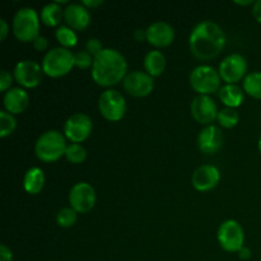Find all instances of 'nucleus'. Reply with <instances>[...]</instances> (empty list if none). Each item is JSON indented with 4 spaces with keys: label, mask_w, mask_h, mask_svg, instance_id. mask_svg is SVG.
Listing matches in <instances>:
<instances>
[{
    "label": "nucleus",
    "mask_w": 261,
    "mask_h": 261,
    "mask_svg": "<svg viewBox=\"0 0 261 261\" xmlns=\"http://www.w3.org/2000/svg\"><path fill=\"white\" fill-rule=\"evenodd\" d=\"M227 37L218 23L201 20L196 23L189 36L191 54L199 60H212L226 47Z\"/></svg>",
    "instance_id": "f257e3e1"
},
{
    "label": "nucleus",
    "mask_w": 261,
    "mask_h": 261,
    "mask_svg": "<svg viewBox=\"0 0 261 261\" xmlns=\"http://www.w3.org/2000/svg\"><path fill=\"white\" fill-rule=\"evenodd\" d=\"M92 79L98 86L111 88L127 75V61L116 48L105 47L94 58L91 71Z\"/></svg>",
    "instance_id": "f03ea898"
},
{
    "label": "nucleus",
    "mask_w": 261,
    "mask_h": 261,
    "mask_svg": "<svg viewBox=\"0 0 261 261\" xmlns=\"http://www.w3.org/2000/svg\"><path fill=\"white\" fill-rule=\"evenodd\" d=\"M66 144L65 135L59 130H47L37 138L35 143L36 157L46 163H53L65 155Z\"/></svg>",
    "instance_id": "7ed1b4c3"
},
{
    "label": "nucleus",
    "mask_w": 261,
    "mask_h": 261,
    "mask_svg": "<svg viewBox=\"0 0 261 261\" xmlns=\"http://www.w3.org/2000/svg\"><path fill=\"white\" fill-rule=\"evenodd\" d=\"M41 18L37 10L23 7L15 12L12 22L13 35L20 42H33L40 36Z\"/></svg>",
    "instance_id": "20e7f679"
},
{
    "label": "nucleus",
    "mask_w": 261,
    "mask_h": 261,
    "mask_svg": "<svg viewBox=\"0 0 261 261\" xmlns=\"http://www.w3.org/2000/svg\"><path fill=\"white\" fill-rule=\"evenodd\" d=\"M41 66L43 74L50 78H61L70 73L71 69L75 66L74 54L71 50L61 46L54 47L45 54Z\"/></svg>",
    "instance_id": "39448f33"
},
{
    "label": "nucleus",
    "mask_w": 261,
    "mask_h": 261,
    "mask_svg": "<svg viewBox=\"0 0 261 261\" xmlns=\"http://www.w3.org/2000/svg\"><path fill=\"white\" fill-rule=\"evenodd\" d=\"M190 87L201 96H211L218 93L221 89L222 78L219 71L211 65H198L191 70L189 75Z\"/></svg>",
    "instance_id": "423d86ee"
},
{
    "label": "nucleus",
    "mask_w": 261,
    "mask_h": 261,
    "mask_svg": "<svg viewBox=\"0 0 261 261\" xmlns=\"http://www.w3.org/2000/svg\"><path fill=\"white\" fill-rule=\"evenodd\" d=\"M98 110L103 119L111 122L120 121L126 114V99L117 89H105L98 97Z\"/></svg>",
    "instance_id": "0eeeda50"
},
{
    "label": "nucleus",
    "mask_w": 261,
    "mask_h": 261,
    "mask_svg": "<svg viewBox=\"0 0 261 261\" xmlns=\"http://www.w3.org/2000/svg\"><path fill=\"white\" fill-rule=\"evenodd\" d=\"M218 244L224 251L239 252L245 246V232L241 224L234 219L222 222L217 232Z\"/></svg>",
    "instance_id": "6e6552de"
},
{
    "label": "nucleus",
    "mask_w": 261,
    "mask_h": 261,
    "mask_svg": "<svg viewBox=\"0 0 261 261\" xmlns=\"http://www.w3.org/2000/svg\"><path fill=\"white\" fill-rule=\"evenodd\" d=\"M247 60L241 54H229L219 64V75L224 84H237L247 75Z\"/></svg>",
    "instance_id": "1a4fd4ad"
},
{
    "label": "nucleus",
    "mask_w": 261,
    "mask_h": 261,
    "mask_svg": "<svg viewBox=\"0 0 261 261\" xmlns=\"http://www.w3.org/2000/svg\"><path fill=\"white\" fill-rule=\"evenodd\" d=\"M96 190L86 181L74 184L69 191V204L78 214L89 213L96 205Z\"/></svg>",
    "instance_id": "9d476101"
},
{
    "label": "nucleus",
    "mask_w": 261,
    "mask_h": 261,
    "mask_svg": "<svg viewBox=\"0 0 261 261\" xmlns=\"http://www.w3.org/2000/svg\"><path fill=\"white\" fill-rule=\"evenodd\" d=\"M93 130V122L87 114L75 112L64 122V135L71 143H83L89 138Z\"/></svg>",
    "instance_id": "9b49d317"
},
{
    "label": "nucleus",
    "mask_w": 261,
    "mask_h": 261,
    "mask_svg": "<svg viewBox=\"0 0 261 261\" xmlns=\"http://www.w3.org/2000/svg\"><path fill=\"white\" fill-rule=\"evenodd\" d=\"M13 76L22 88H36L42 82V66L35 60H20L13 69Z\"/></svg>",
    "instance_id": "f8f14e48"
},
{
    "label": "nucleus",
    "mask_w": 261,
    "mask_h": 261,
    "mask_svg": "<svg viewBox=\"0 0 261 261\" xmlns=\"http://www.w3.org/2000/svg\"><path fill=\"white\" fill-rule=\"evenodd\" d=\"M122 87L127 94L137 98L149 96L154 89V78L147 71L134 70L129 71L122 81Z\"/></svg>",
    "instance_id": "ddd939ff"
},
{
    "label": "nucleus",
    "mask_w": 261,
    "mask_h": 261,
    "mask_svg": "<svg viewBox=\"0 0 261 261\" xmlns=\"http://www.w3.org/2000/svg\"><path fill=\"white\" fill-rule=\"evenodd\" d=\"M190 112L196 122L208 126V125H213V122L216 121L219 110L212 96L196 94L191 101Z\"/></svg>",
    "instance_id": "4468645a"
},
{
    "label": "nucleus",
    "mask_w": 261,
    "mask_h": 261,
    "mask_svg": "<svg viewBox=\"0 0 261 261\" xmlns=\"http://www.w3.org/2000/svg\"><path fill=\"white\" fill-rule=\"evenodd\" d=\"M175 28L165 20H155L147 27V41L154 47H168L175 41Z\"/></svg>",
    "instance_id": "2eb2a0df"
},
{
    "label": "nucleus",
    "mask_w": 261,
    "mask_h": 261,
    "mask_svg": "<svg viewBox=\"0 0 261 261\" xmlns=\"http://www.w3.org/2000/svg\"><path fill=\"white\" fill-rule=\"evenodd\" d=\"M221 181V172L213 165H203L191 175V185L196 191L206 193L216 188Z\"/></svg>",
    "instance_id": "dca6fc26"
},
{
    "label": "nucleus",
    "mask_w": 261,
    "mask_h": 261,
    "mask_svg": "<svg viewBox=\"0 0 261 261\" xmlns=\"http://www.w3.org/2000/svg\"><path fill=\"white\" fill-rule=\"evenodd\" d=\"M223 133L216 125H208L198 135V148L204 154H214L223 145Z\"/></svg>",
    "instance_id": "f3484780"
},
{
    "label": "nucleus",
    "mask_w": 261,
    "mask_h": 261,
    "mask_svg": "<svg viewBox=\"0 0 261 261\" xmlns=\"http://www.w3.org/2000/svg\"><path fill=\"white\" fill-rule=\"evenodd\" d=\"M64 20L74 31H84L91 24V13L82 3H71L64 8Z\"/></svg>",
    "instance_id": "a211bd4d"
},
{
    "label": "nucleus",
    "mask_w": 261,
    "mask_h": 261,
    "mask_svg": "<svg viewBox=\"0 0 261 261\" xmlns=\"http://www.w3.org/2000/svg\"><path fill=\"white\" fill-rule=\"evenodd\" d=\"M4 110L12 115H19L30 106V94L22 87H14L5 92L3 97Z\"/></svg>",
    "instance_id": "6ab92c4d"
},
{
    "label": "nucleus",
    "mask_w": 261,
    "mask_h": 261,
    "mask_svg": "<svg viewBox=\"0 0 261 261\" xmlns=\"http://www.w3.org/2000/svg\"><path fill=\"white\" fill-rule=\"evenodd\" d=\"M218 97L226 107L237 109L244 103L245 91L237 84H224L218 91Z\"/></svg>",
    "instance_id": "aec40b11"
},
{
    "label": "nucleus",
    "mask_w": 261,
    "mask_h": 261,
    "mask_svg": "<svg viewBox=\"0 0 261 261\" xmlns=\"http://www.w3.org/2000/svg\"><path fill=\"white\" fill-rule=\"evenodd\" d=\"M45 172L40 167L28 168L23 177V189L30 195H37L45 186Z\"/></svg>",
    "instance_id": "412c9836"
},
{
    "label": "nucleus",
    "mask_w": 261,
    "mask_h": 261,
    "mask_svg": "<svg viewBox=\"0 0 261 261\" xmlns=\"http://www.w3.org/2000/svg\"><path fill=\"white\" fill-rule=\"evenodd\" d=\"M143 64H144V69L150 76L155 78V76L162 75L163 71L166 69V56L162 51L160 50H152L148 51L144 56V60H143Z\"/></svg>",
    "instance_id": "4be33fe9"
},
{
    "label": "nucleus",
    "mask_w": 261,
    "mask_h": 261,
    "mask_svg": "<svg viewBox=\"0 0 261 261\" xmlns=\"http://www.w3.org/2000/svg\"><path fill=\"white\" fill-rule=\"evenodd\" d=\"M40 18L47 27H60L61 20L64 19V8L58 2L48 3L41 9Z\"/></svg>",
    "instance_id": "5701e85b"
},
{
    "label": "nucleus",
    "mask_w": 261,
    "mask_h": 261,
    "mask_svg": "<svg viewBox=\"0 0 261 261\" xmlns=\"http://www.w3.org/2000/svg\"><path fill=\"white\" fill-rule=\"evenodd\" d=\"M245 93L255 99H261V71H251L242 81Z\"/></svg>",
    "instance_id": "b1692460"
},
{
    "label": "nucleus",
    "mask_w": 261,
    "mask_h": 261,
    "mask_svg": "<svg viewBox=\"0 0 261 261\" xmlns=\"http://www.w3.org/2000/svg\"><path fill=\"white\" fill-rule=\"evenodd\" d=\"M55 37L58 42L60 43L61 47H65L70 50L71 47L76 46L78 43V36L74 30L68 27L66 24H61L60 27L56 28L55 31Z\"/></svg>",
    "instance_id": "393cba45"
},
{
    "label": "nucleus",
    "mask_w": 261,
    "mask_h": 261,
    "mask_svg": "<svg viewBox=\"0 0 261 261\" xmlns=\"http://www.w3.org/2000/svg\"><path fill=\"white\" fill-rule=\"evenodd\" d=\"M64 157L71 165H81V163H83L87 160V149L83 145L79 144V143H70L66 147Z\"/></svg>",
    "instance_id": "a878e982"
},
{
    "label": "nucleus",
    "mask_w": 261,
    "mask_h": 261,
    "mask_svg": "<svg viewBox=\"0 0 261 261\" xmlns=\"http://www.w3.org/2000/svg\"><path fill=\"white\" fill-rule=\"evenodd\" d=\"M217 121L219 122L222 127L224 129H232L236 126L240 121V115L236 109H229V107H224V109L219 110L218 116H217Z\"/></svg>",
    "instance_id": "bb28decb"
},
{
    "label": "nucleus",
    "mask_w": 261,
    "mask_h": 261,
    "mask_svg": "<svg viewBox=\"0 0 261 261\" xmlns=\"http://www.w3.org/2000/svg\"><path fill=\"white\" fill-rule=\"evenodd\" d=\"M78 221V213L71 206L61 208L56 214V223L61 228H71Z\"/></svg>",
    "instance_id": "cd10ccee"
},
{
    "label": "nucleus",
    "mask_w": 261,
    "mask_h": 261,
    "mask_svg": "<svg viewBox=\"0 0 261 261\" xmlns=\"http://www.w3.org/2000/svg\"><path fill=\"white\" fill-rule=\"evenodd\" d=\"M15 129H17V119L14 115L9 114L5 110L0 111V137H9Z\"/></svg>",
    "instance_id": "c85d7f7f"
},
{
    "label": "nucleus",
    "mask_w": 261,
    "mask_h": 261,
    "mask_svg": "<svg viewBox=\"0 0 261 261\" xmlns=\"http://www.w3.org/2000/svg\"><path fill=\"white\" fill-rule=\"evenodd\" d=\"M74 60H75L76 68L86 70V69L92 68L94 58L91 55V54L87 53V51L84 50V51H78L76 54H74Z\"/></svg>",
    "instance_id": "c756f323"
},
{
    "label": "nucleus",
    "mask_w": 261,
    "mask_h": 261,
    "mask_svg": "<svg viewBox=\"0 0 261 261\" xmlns=\"http://www.w3.org/2000/svg\"><path fill=\"white\" fill-rule=\"evenodd\" d=\"M103 48L105 47L102 46L101 40H98V38H96V37L89 38V40L87 41V43H86V51H87V53L91 54L93 58H96V56L98 55V54L101 53Z\"/></svg>",
    "instance_id": "7c9ffc66"
},
{
    "label": "nucleus",
    "mask_w": 261,
    "mask_h": 261,
    "mask_svg": "<svg viewBox=\"0 0 261 261\" xmlns=\"http://www.w3.org/2000/svg\"><path fill=\"white\" fill-rule=\"evenodd\" d=\"M13 81H14L13 74L9 73L8 70H5V69H3L2 73H0V91H2L3 93L9 91Z\"/></svg>",
    "instance_id": "2f4dec72"
},
{
    "label": "nucleus",
    "mask_w": 261,
    "mask_h": 261,
    "mask_svg": "<svg viewBox=\"0 0 261 261\" xmlns=\"http://www.w3.org/2000/svg\"><path fill=\"white\" fill-rule=\"evenodd\" d=\"M32 45H33V47H35L36 51H38V53H43V51L47 50L48 40L45 37V36L40 35L35 41H33Z\"/></svg>",
    "instance_id": "473e14b6"
},
{
    "label": "nucleus",
    "mask_w": 261,
    "mask_h": 261,
    "mask_svg": "<svg viewBox=\"0 0 261 261\" xmlns=\"http://www.w3.org/2000/svg\"><path fill=\"white\" fill-rule=\"evenodd\" d=\"M0 261H13V252L7 245H0Z\"/></svg>",
    "instance_id": "72a5a7b5"
},
{
    "label": "nucleus",
    "mask_w": 261,
    "mask_h": 261,
    "mask_svg": "<svg viewBox=\"0 0 261 261\" xmlns=\"http://www.w3.org/2000/svg\"><path fill=\"white\" fill-rule=\"evenodd\" d=\"M9 30L10 28L8 22L4 18H2V19H0V40L4 41L5 38H7V36L9 35Z\"/></svg>",
    "instance_id": "f704fd0d"
},
{
    "label": "nucleus",
    "mask_w": 261,
    "mask_h": 261,
    "mask_svg": "<svg viewBox=\"0 0 261 261\" xmlns=\"http://www.w3.org/2000/svg\"><path fill=\"white\" fill-rule=\"evenodd\" d=\"M135 41L138 42H143V41H147V28H138L137 31L133 35Z\"/></svg>",
    "instance_id": "c9c22d12"
},
{
    "label": "nucleus",
    "mask_w": 261,
    "mask_h": 261,
    "mask_svg": "<svg viewBox=\"0 0 261 261\" xmlns=\"http://www.w3.org/2000/svg\"><path fill=\"white\" fill-rule=\"evenodd\" d=\"M252 15L256 22L261 23V0H256L252 5Z\"/></svg>",
    "instance_id": "e433bc0d"
},
{
    "label": "nucleus",
    "mask_w": 261,
    "mask_h": 261,
    "mask_svg": "<svg viewBox=\"0 0 261 261\" xmlns=\"http://www.w3.org/2000/svg\"><path fill=\"white\" fill-rule=\"evenodd\" d=\"M82 5H84L88 10L96 9V8L103 5V2H102V0H83V2H82Z\"/></svg>",
    "instance_id": "4c0bfd02"
},
{
    "label": "nucleus",
    "mask_w": 261,
    "mask_h": 261,
    "mask_svg": "<svg viewBox=\"0 0 261 261\" xmlns=\"http://www.w3.org/2000/svg\"><path fill=\"white\" fill-rule=\"evenodd\" d=\"M237 254H239V257L241 260H249L250 257H251V255H252V252H251V250H250V247H247V246H244L242 247L241 250H240L239 252H237Z\"/></svg>",
    "instance_id": "58836bf2"
},
{
    "label": "nucleus",
    "mask_w": 261,
    "mask_h": 261,
    "mask_svg": "<svg viewBox=\"0 0 261 261\" xmlns=\"http://www.w3.org/2000/svg\"><path fill=\"white\" fill-rule=\"evenodd\" d=\"M255 0H234V4L242 5V7H247V5H254Z\"/></svg>",
    "instance_id": "ea45409f"
},
{
    "label": "nucleus",
    "mask_w": 261,
    "mask_h": 261,
    "mask_svg": "<svg viewBox=\"0 0 261 261\" xmlns=\"http://www.w3.org/2000/svg\"><path fill=\"white\" fill-rule=\"evenodd\" d=\"M257 149H259V153L261 154V135L259 138V142H257Z\"/></svg>",
    "instance_id": "a19ab883"
}]
</instances>
